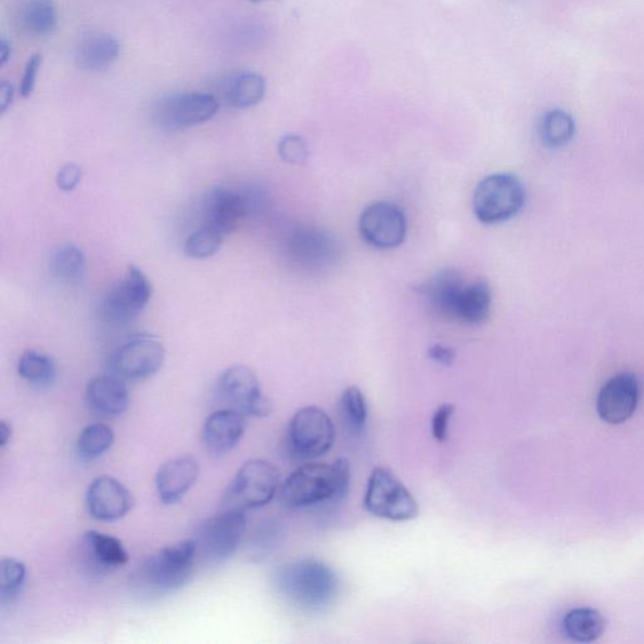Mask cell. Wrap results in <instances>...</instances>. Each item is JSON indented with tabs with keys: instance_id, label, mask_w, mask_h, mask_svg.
Masks as SVG:
<instances>
[{
	"instance_id": "obj_15",
	"label": "cell",
	"mask_w": 644,
	"mask_h": 644,
	"mask_svg": "<svg viewBox=\"0 0 644 644\" xmlns=\"http://www.w3.org/2000/svg\"><path fill=\"white\" fill-rule=\"evenodd\" d=\"M86 506L93 519L117 521L132 510L131 492L115 477H97L86 492Z\"/></svg>"
},
{
	"instance_id": "obj_18",
	"label": "cell",
	"mask_w": 644,
	"mask_h": 644,
	"mask_svg": "<svg viewBox=\"0 0 644 644\" xmlns=\"http://www.w3.org/2000/svg\"><path fill=\"white\" fill-rule=\"evenodd\" d=\"M198 476L199 466L193 457L169 459L156 472L155 487L159 498L165 505L178 503L194 487Z\"/></svg>"
},
{
	"instance_id": "obj_37",
	"label": "cell",
	"mask_w": 644,
	"mask_h": 644,
	"mask_svg": "<svg viewBox=\"0 0 644 644\" xmlns=\"http://www.w3.org/2000/svg\"><path fill=\"white\" fill-rule=\"evenodd\" d=\"M283 534V527L280 521L267 520L261 523L256 532V546L262 552H268L274 548Z\"/></svg>"
},
{
	"instance_id": "obj_43",
	"label": "cell",
	"mask_w": 644,
	"mask_h": 644,
	"mask_svg": "<svg viewBox=\"0 0 644 644\" xmlns=\"http://www.w3.org/2000/svg\"><path fill=\"white\" fill-rule=\"evenodd\" d=\"M12 53V45L8 42V39H2L0 42V65L4 66L8 60H10Z\"/></svg>"
},
{
	"instance_id": "obj_5",
	"label": "cell",
	"mask_w": 644,
	"mask_h": 644,
	"mask_svg": "<svg viewBox=\"0 0 644 644\" xmlns=\"http://www.w3.org/2000/svg\"><path fill=\"white\" fill-rule=\"evenodd\" d=\"M198 547L194 539L181 540L161 548L142 564V584L155 592H173L192 576Z\"/></svg>"
},
{
	"instance_id": "obj_34",
	"label": "cell",
	"mask_w": 644,
	"mask_h": 644,
	"mask_svg": "<svg viewBox=\"0 0 644 644\" xmlns=\"http://www.w3.org/2000/svg\"><path fill=\"white\" fill-rule=\"evenodd\" d=\"M341 409L350 427L356 431L367 425L368 402L359 387L353 386L345 389L341 395Z\"/></svg>"
},
{
	"instance_id": "obj_12",
	"label": "cell",
	"mask_w": 644,
	"mask_h": 644,
	"mask_svg": "<svg viewBox=\"0 0 644 644\" xmlns=\"http://www.w3.org/2000/svg\"><path fill=\"white\" fill-rule=\"evenodd\" d=\"M165 348L161 340L138 336L118 348L111 359V368L117 377L142 380L155 376L165 362Z\"/></svg>"
},
{
	"instance_id": "obj_32",
	"label": "cell",
	"mask_w": 644,
	"mask_h": 644,
	"mask_svg": "<svg viewBox=\"0 0 644 644\" xmlns=\"http://www.w3.org/2000/svg\"><path fill=\"white\" fill-rule=\"evenodd\" d=\"M27 568L25 563L14 558H4L0 563V602L12 603L26 585Z\"/></svg>"
},
{
	"instance_id": "obj_23",
	"label": "cell",
	"mask_w": 644,
	"mask_h": 644,
	"mask_svg": "<svg viewBox=\"0 0 644 644\" xmlns=\"http://www.w3.org/2000/svg\"><path fill=\"white\" fill-rule=\"evenodd\" d=\"M121 54V43L114 36L92 34L78 43L75 60L77 66L86 71L106 70Z\"/></svg>"
},
{
	"instance_id": "obj_17",
	"label": "cell",
	"mask_w": 644,
	"mask_h": 644,
	"mask_svg": "<svg viewBox=\"0 0 644 644\" xmlns=\"http://www.w3.org/2000/svg\"><path fill=\"white\" fill-rule=\"evenodd\" d=\"M204 212L205 225L218 229L226 236L233 232L248 217L250 202L233 189L217 187L206 195Z\"/></svg>"
},
{
	"instance_id": "obj_24",
	"label": "cell",
	"mask_w": 644,
	"mask_h": 644,
	"mask_svg": "<svg viewBox=\"0 0 644 644\" xmlns=\"http://www.w3.org/2000/svg\"><path fill=\"white\" fill-rule=\"evenodd\" d=\"M86 554L102 569L123 568L129 563V553L115 536L103 534L98 530L85 532L83 538Z\"/></svg>"
},
{
	"instance_id": "obj_1",
	"label": "cell",
	"mask_w": 644,
	"mask_h": 644,
	"mask_svg": "<svg viewBox=\"0 0 644 644\" xmlns=\"http://www.w3.org/2000/svg\"><path fill=\"white\" fill-rule=\"evenodd\" d=\"M275 585L286 601L310 611L328 608L340 592L337 571L316 559L285 564L276 571Z\"/></svg>"
},
{
	"instance_id": "obj_29",
	"label": "cell",
	"mask_w": 644,
	"mask_h": 644,
	"mask_svg": "<svg viewBox=\"0 0 644 644\" xmlns=\"http://www.w3.org/2000/svg\"><path fill=\"white\" fill-rule=\"evenodd\" d=\"M85 253L74 244L63 245L51 258V273L62 282H78L85 274Z\"/></svg>"
},
{
	"instance_id": "obj_2",
	"label": "cell",
	"mask_w": 644,
	"mask_h": 644,
	"mask_svg": "<svg viewBox=\"0 0 644 644\" xmlns=\"http://www.w3.org/2000/svg\"><path fill=\"white\" fill-rule=\"evenodd\" d=\"M352 480V466L341 457L331 465L305 464L296 468L280 489L282 503L292 508H302L343 500Z\"/></svg>"
},
{
	"instance_id": "obj_42",
	"label": "cell",
	"mask_w": 644,
	"mask_h": 644,
	"mask_svg": "<svg viewBox=\"0 0 644 644\" xmlns=\"http://www.w3.org/2000/svg\"><path fill=\"white\" fill-rule=\"evenodd\" d=\"M13 437V427L10 421H0V447L5 449L11 443Z\"/></svg>"
},
{
	"instance_id": "obj_21",
	"label": "cell",
	"mask_w": 644,
	"mask_h": 644,
	"mask_svg": "<svg viewBox=\"0 0 644 644\" xmlns=\"http://www.w3.org/2000/svg\"><path fill=\"white\" fill-rule=\"evenodd\" d=\"M86 397L90 407L105 417L122 416L130 405L129 391L116 374L93 378L87 386Z\"/></svg>"
},
{
	"instance_id": "obj_16",
	"label": "cell",
	"mask_w": 644,
	"mask_h": 644,
	"mask_svg": "<svg viewBox=\"0 0 644 644\" xmlns=\"http://www.w3.org/2000/svg\"><path fill=\"white\" fill-rule=\"evenodd\" d=\"M245 427L248 416L240 411L230 408L213 412L203 426L202 441L205 450L211 455H226L240 443Z\"/></svg>"
},
{
	"instance_id": "obj_39",
	"label": "cell",
	"mask_w": 644,
	"mask_h": 644,
	"mask_svg": "<svg viewBox=\"0 0 644 644\" xmlns=\"http://www.w3.org/2000/svg\"><path fill=\"white\" fill-rule=\"evenodd\" d=\"M81 178V168L74 163H70L62 166V169L59 172L58 186L60 189L65 190V192H71V190H74L78 186Z\"/></svg>"
},
{
	"instance_id": "obj_20",
	"label": "cell",
	"mask_w": 644,
	"mask_h": 644,
	"mask_svg": "<svg viewBox=\"0 0 644 644\" xmlns=\"http://www.w3.org/2000/svg\"><path fill=\"white\" fill-rule=\"evenodd\" d=\"M338 244L333 238L319 229H300L288 242L290 256L304 266L320 267L337 256Z\"/></svg>"
},
{
	"instance_id": "obj_35",
	"label": "cell",
	"mask_w": 644,
	"mask_h": 644,
	"mask_svg": "<svg viewBox=\"0 0 644 644\" xmlns=\"http://www.w3.org/2000/svg\"><path fill=\"white\" fill-rule=\"evenodd\" d=\"M278 155L285 163L291 165H302L307 162L308 148L306 141L299 135H286L278 142Z\"/></svg>"
},
{
	"instance_id": "obj_10",
	"label": "cell",
	"mask_w": 644,
	"mask_h": 644,
	"mask_svg": "<svg viewBox=\"0 0 644 644\" xmlns=\"http://www.w3.org/2000/svg\"><path fill=\"white\" fill-rule=\"evenodd\" d=\"M151 293L153 288L146 274L138 267L130 266L103 298L102 316L110 323H130L147 307Z\"/></svg>"
},
{
	"instance_id": "obj_9",
	"label": "cell",
	"mask_w": 644,
	"mask_h": 644,
	"mask_svg": "<svg viewBox=\"0 0 644 644\" xmlns=\"http://www.w3.org/2000/svg\"><path fill=\"white\" fill-rule=\"evenodd\" d=\"M219 106L220 101L216 94L174 93L159 100L151 116L163 129L178 130L210 122L218 113Z\"/></svg>"
},
{
	"instance_id": "obj_22",
	"label": "cell",
	"mask_w": 644,
	"mask_h": 644,
	"mask_svg": "<svg viewBox=\"0 0 644 644\" xmlns=\"http://www.w3.org/2000/svg\"><path fill=\"white\" fill-rule=\"evenodd\" d=\"M265 78L258 74L235 73L226 76L217 87L219 101L235 109H249L258 105L266 94Z\"/></svg>"
},
{
	"instance_id": "obj_33",
	"label": "cell",
	"mask_w": 644,
	"mask_h": 644,
	"mask_svg": "<svg viewBox=\"0 0 644 644\" xmlns=\"http://www.w3.org/2000/svg\"><path fill=\"white\" fill-rule=\"evenodd\" d=\"M222 242H224V235L218 229L204 225L188 238L186 253L195 260L210 258L220 250Z\"/></svg>"
},
{
	"instance_id": "obj_26",
	"label": "cell",
	"mask_w": 644,
	"mask_h": 644,
	"mask_svg": "<svg viewBox=\"0 0 644 644\" xmlns=\"http://www.w3.org/2000/svg\"><path fill=\"white\" fill-rule=\"evenodd\" d=\"M492 305V293L487 281H475L466 285L460 295L456 320L470 325H480L487 321Z\"/></svg>"
},
{
	"instance_id": "obj_3",
	"label": "cell",
	"mask_w": 644,
	"mask_h": 644,
	"mask_svg": "<svg viewBox=\"0 0 644 644\" xmlns=\"http://www.w3.org/2000/svg\"><path fill=\"white\" fill-rule=\"evenodd\" d=\"M364 507L376 518L393 522L415 520L419 505L405 484L387 467H376L371 471Z\"/></svg>"
},
{
	"instance_id": "obj_6",
	"label": "cell",
	"mask_w": 644,
	"mask_h": 644,
	"mask_svg": "<svg viewBox=\"0 0 644 644\" xmlns=\"http://www.w3.org/2000/svg\"><path fill=\"white\" fill-rule=\"evenodd\" d=\"M336 426L324 409L308 405L292 416L286 444L293 458L313 460L328 453L336 442Z\"/></svg>"
},
{
	"instance_id": "obj_25",
	"label": "cell",
	"mask_w": 644,
	"mask_h": 644,
	"mask_svg": "<svg viewBox=\"0 0 644 644\" xmlns=\"http://www.w3.org/2000/svg\"><path fill=\"white\" fill-rule=\"evenodd\" d=\"M18 20L26 34L38 38L52 36L59 26L53 0H25L21 5Z\"/></svg>"
},
{
	"instance_id": "obj_28",
	"label": "cell",
	"mask_w": 644,
	"mask_h": 644,
	"mask_svg": "<svg viewBox=\"0 0 644 644\" xmlns=\"http://www.w3.org/2000/svg\"><path fill=\"white\" fill-rule=\"evenodd\" d=\"M576 129L574 118L567 111L556 109L543 116L539 135L544 146L558 149L568 146L574 139Z\"/></svg>"
},
{
	"instance_id": "obj_13",
	"label": "cell",
	"mask_w": 644,
	"mask_h": 644,
	"mask_svg": "<svg viewBox=\"0 0 644 644\" xmlns=\"http://www.w3.org/2000/svg\"><path fill=\"white\" fill-rule=\"evenodd\" d=\"M359 232L371 248L393 250L400 248L407 237V219L400 206L391 202H376L362 213Z\"/></svg>"
},
{
	"instance_id": "obj_40",
	"label": "cell",
	"mask_w": 644,
	"mask_h": 644,
	"mask_svg": "<svg viewBox=\"0 0 644 644\" xmlns=\"http://www.w3.org/2000/svg\"><path fill=\"white\" fill-rule=\"evenodd\" d=\"M428 355L435 363L450 367L455 362L456 352L450 346L435 344L428 350Z\"/></svg>"
},
{
	"instance_id": "obj_8",
	"label": "cell",
	"mask_w": 644,
	"mask_h": 644,
	"mask_svg": "<svg viewBox=\"0 0 644 644\" xmlns=\"http://www.w3.org/2000/svg\"><path fill=\"white\" fill-rule=\"evenodd\" d=\"M245 512L224 507V510L204 520L193 538L198 553L212 561H224L232 556L242 542L245 531Z\"/></svg>"
},
{
	"instance_id": "obj_7",
	"label": "cell",
	"mask_w": 644,
	"mask_h": 644,
	"mask_svg": "<svg viewBox=\"0 0 644 644\" xmlns=\"http://www.w3.org/2000/svg\"><path fill=\"white\" fill-rule=\"evenodd\" d=\"M280 489V473L266 459H251L233 477L224 500V507L248 512L272 503Z\"/></svg>"
},
{
	"instance_id": "obj_41",
	"label": "cell",
	"mask_w": 644,
	"mask_h": 644,
	"mask_svg": "<svg viewBox=\"0 0 644 644\" xmlns=\"http://www.w3.org/2000/svg\"><path fill=\"white\" fill-rule=\"evenodd\" d=\"M14 97L13 86L10 83H0V113L4 114L12 105Z\"/></svg>"
},
{
	"instance_id": "obj_36",
	"label": "cell",
	"mask_w": 644,
	"mask_h": 644,
	"mask_svg": "<svg viewBox=\"0 0 644 644\" xmlns=\"http://www.w3.org/2000/svg\"><path fill=\"white\" fill-rule=\"evenodd\" d=\"M456 407L452 403H443L437 408L432 416V435L437 442L443 443L449 439L450 424Z\"/></svg>"
},
{
	"instance_id": "obj_4",
	"label": "cell",
	"mask_w": 644,
	"mask_h": 644,
	"mask_svg": "<svg viewBox=\"0 0 644 644\" xmlns=\"http://www.w3.org/2000/svg\"><path fill=\"white\" fill-rule=\"evenodd\" d=\"M525 188L513 174L489 175L477 186L473 194V211L483 225H497L512 219L523 209Z\"/></svg>"
},
{
	"instance_id": "obj_19",
	"label": "cell",
	"mask_w": 644,
	"mask_h": 644,
	"mask_svg": "<svg viewBox=\"0 0 644 644\" xmlns=\"http://www.w3.org/2000/svg\"><path fill=\"white\" fill-rule=\"evenodd\" d=\"M466 283L455 269H444L420 289L427 306L444 319L456 320L457 307Z\"/></svg>"
},
{
	"instance_id": "obj_11",
	"label": "cell",
	"mask_w": 644,
	"mask_h": 644,
	"mask_svg": "<svg viewBox=\"0 0 644 644\" xmlns=\"http://www.w3.org/2000/svg\"><path fill=\"white\" fill-rule=\"evenodd\" d=\"M218 392L230 408L244 416L264 418L272 415L273 403L262 393L256 374L244 365H233L222 374Z\"/></svg>"
},
{
	"instance_id": "obj_27",
	"label": "cell",
	"mask_w": 644,
	"mask_h": 644,
	"mask_svg": "<svg viewBox=\"0 0 644 644\" xmlns=\"http://www.w3.org/2000/svg\"><path fill=\"white\" fill-rule=\"evenodd\" d=\"M606 619L593 608H576L563 619V631L567 637L578 643H592L606 631Z\"/></svg>"
},
{
	"instance_id": "obj_30",
	"label": "cell",
	"mask_w": 644,
	"mask_h": 644,
	"mask_svg": "<svg viewBox=\"0 0 644 644\" xmlns=\"http://www.w3.org/2000/svg\"><path fill=\"white\" fill-rule=\"evenodd\" d=\"M17 369L21 378L37 387L51 386L58 376L52 357L35 350L22 354Z\"/></svg>"
},
{
	"instance_id": "obj_38",
	"label": "cell",
	"mask_w": 644,
	"mask_h": 644,
	"mask_svg": "<svg viewBox=\"0 0 644 644\" xmlns=\"http://www.w3.org/2000/svg\"><path fill=\"white\" fill-rule=\"evenodd\" d=\"M42 67V55L41 54H35L31 55V58L29 59L26 70H25V75H23L22 78V83H21V94L23 98L27 99L30 97L31 93H34L35 91V87L37 84V78H38V74L39 71H41Z\"/></svg>"
},
{
	"instance_id": "obj_44",
	"label": "cell",
	"mask_w": 644,
	"mask_h": 644,
	"mask_svg": "<svg viewBox=\"0 0 644 644\" xmlns=\"http://www.w3.org/2000/svg\"><path fill=\"white\" fill-rule=\"evenodd\" d=\"M251 2L260 3V2H266V0H251Z\"/></svg>"
},
{
	"instance_id": "obj_31",
	"label": "cell",
	"mask_w": 644,
	"mask_h": 644,
	"mask_svg": "<svg viewBox=\"0 0 644 644\" xmlns=\"http://www.w3.org/2000/svg\"><path fill=\"white\" fill-rule=\"evenodd\" d=\"M114 441V429L108 425L93 424L87 426L78 435V455L86 460L97 459L113 447Z\"/></svg>"
},
{
	"instance_id": "obj_14",
	"label": "cell",
	"mask_w": 644,
	"mask_h": 644,
	"mask_svg": "<svg viewBox=\"0 0 644 644\" xmlns=\"http://www.w3.org/2000/svg\"><path fill=\"white\" fill-rule=\"evenodd\" d=\"M640 381L631 372H620L604 384L596 400V411L608 425H622L630 419L640 402Z\"/></svg>"
}]
</instances>
